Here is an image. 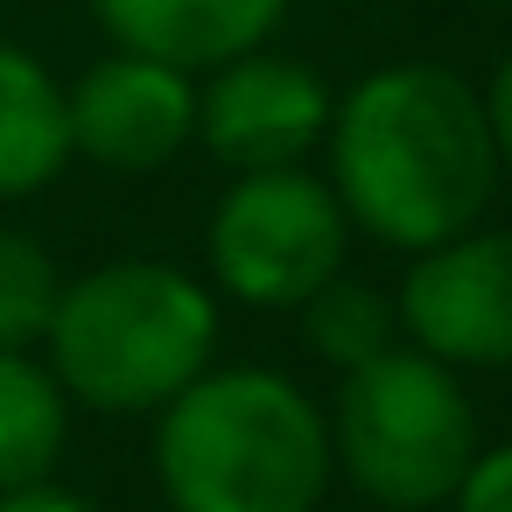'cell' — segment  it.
<instances>
[{"mask_svg":"<svg viewBox=\"0 0 512 512\" xmlns=\"http://www.w3.org/2000/svg\"><path fill=\"white\" fill-rule=\"evenodd\" d=\"M330 85L274 50H246L232 64L211 71V85L197 92V141L232 169H295L323 134H330Z\"/></svg>","mask_w":512,"mask_h":512,"instance_id":"cell-7","label":"cell"},{"mask_svg":"<svg viewBox=\"0 0 512 512\" xmlns=\"http://www.w3.org/2000/svg\"><path fill=\"white\" fill-rule=\"evenodd\" d=\"M351 218L323 176L295 169H253L239 176L204 232L211 274L246 309H302L330 274H344Z\"/></svg>","mask_w":512,"mask_h":512,"instance_id":"cell-5","label":"cell"},{"mask_svg":"<svg viewBox=\"0 0 512 512\" xmlns=\"http://www.w3.org/2000/svg\"><path fill=\"white\" fill-rule=\"evenodd\" d=\"M57 295H64L57 260H50L29 232H8V225H0V351L43 344Z\"/></svg>","mask_w":512,"mask_h":512,"instance_id":"cell-13","label":"cell"},{"mask_svg":"<svg viewBox=\"0 0 512 512\" xmlns=\"http://www.w3.org/2000/svg\"><path fill=\"white\" fill-rule=\"evenodd\" d=\"M71 442V393L29 351H0V491L50 484Z\"/></svg>","mask_w":512,"mask_h":512,"instance_id":"cell-11","label":"cell"},{"mask_svg":"<svg viewBox=\"0 0 512 512\" xmlns=\"http://www.w3.org/2000/svg\"><path fill=\"white\" fill-rule=\"evenodd\" d=\"M64 113H71V155L120 169V176H148L197 141L190 71L162 64V57H134V50L99 57L64 92Z\"/></svg>","mask_w":512,"mask_h":512,"instance_id":"cell-8","label":"cell"},{"mask_svg":"<svg viewBox=\"0 0 512 512\" xmlns=\"http://www.w3.org/2000/svg\"><path fill=\"white\" fill-rule=\"evenodd\" d=\"M484 99V127H491V155H498V176H512V57L491 71V85L477 92Z\"/></svg>","mask_w":512,"mask_h":512,"instance_id":"cell-15","label":"cell"},{"mask_svg":"<svg viewBox=\"0 0 512 512\" xmlns=\"http://www.w3.org/2000/svg\"><path fill=\"white\" fill-rule=\"evenodd\" d=\"M330 190L379 246L428 253L470 232L498 190L484 99L442 64H386L330 106Z\"/></svg>","mask_w":512,"mask_h":512,"instance_id":"cell-1","label":"cell"},{"mask_svg":"<svg viewBox=\"0 0 512 512\" xmlns=\"http://www.w3.org/2000/svg\"><path fill=\"white\" fill-rule=\"evenodd\" d=\"M155 414V477L176 512H316L337 477L330 421L281 372H197Z\"/></svg>","mask_w":512,"mask_h":512,"instance_id":"cell-2","label":"cell"},{"mask_svg":"<svg viewBox=\"0 0 512 512\" xmlns=\"http://www.w3.org/2000/svg\"><path fill=\"white\" fill-rule=\"evenodd\" d=\"M0 512H99V505L57 484H29V491H0Z\"/></svg>","mask_w":512,"mask_h":512,"instance_id":"cell-16","label":"cell"},{"mask_svg":"<svg viewBox=\"0 0 512 512\" xmlns=\"http://www.w3.org/2000/svg\"><path fill=\"white\" fill-rule=\"evenodd\" d=\"M71 162L64 85L15 43H0V204L36 197Z\"/></svg>","mask_w":512,"mask_h":512,"instance_id":"cell-10","label":"cell"},{"mask_svg":"<svg viewBox=\"0 0 512 512\" xmlns=\"http://www.w3.org/2000/svg\"><path fill=\"white\" fill-rule=\"evenodd\" d=\"M456 512H512V442L477 449V463L456 484Z\"/></svg>","mask_w":512,"mask_h":512,"instance_id":"cell-14","label":"cell"},{"mask_svg":"<svg viewBox=\"0 0 512 512\" xmlns=\"http://www.w3.org/2000/svg\"><path fill=\"white\" fill-rule=\"evenodd\" d=\"M50 372L78 407L155 414L218 351V302L169 260H106L64 281L50 309Z\"/></svg>","mask_w":512,"mask_h":512,"instance_id":"cell-3","label":"cell"},{"mask_svg":"<svg viewBox=\"0 0 512 512\" xmlns=\"http://www.w3.org/2000/svg\"><path fill=\"white\" fill-rule=\"evenodd\" d=\"M330 421V463L393 512H428L456 498L463 470L477 463V414L456 365L393 344L344 372Z\"/></svg>","mask_w":512,"mask_h":512,"instance_id":"cell-4","label":"cell"},{"mask_svg":"<svg viewBox=\"0 0 512 512\" xmlns=\"http://www.w3.org/2000/svg\"><path fill=\"white\" fill-rule=\"evenodd\" d=\"M393 316L414 337V351L442 365H477V372L512 365V232L470 225L414 253Z\"/></svg>","mask_w":512,"mask_h":512,"instance_id":"cell-6","label":"cell"},{"mask_svg":"<svg viewBox=\"0 0 512 512\" xmlns=\"http://www.w3.org/2000/svg\"><path fill=\"white\" fill-rule=\"evenodd\" d=\"M92 15L134 57H162L176 71H218L246 50H267L288 0H92Z\"/></svg>","mask_w":512,"mask_h":512,"instance_id":"cell-9","label":"cell"},{"mask_svg":"<svg viewBox=\"0 0 512 512\" xmlns=\"http://www.w3.org/2000/svg\"><path fill=\"white\" fill-rule=\"evenodd\" d=\"M302 330L316 344V358H330L337 372H358L365 358L393 351L400 337V316L393 302L372 288V281H351V274H330L309 302H302Z\"/></svg>","mask_w":512,"mask_h":512,"instance_id":"cell-12","label":"cell"}]
</instances>
